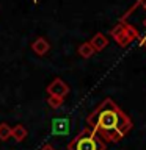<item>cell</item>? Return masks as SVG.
Listing matches in <instances>:
<instances>
[{
    "instance_id": "cell-1",
    "label": "cell",
    "mask_w": 146,
    "mask_h": 150,
    "mask_svg": "<svg viewBox=\"0 0 146 150\" xmlns=\"http://www.w3.org/2000/svg\"><path fill=\"white\" fill-rule=\"evenodd\" d=\"M87 124L105 142H120L132 130L130 117L112 98H105L88 116Z\"/></svg>"
},
{
    "instance_id": "cell-2",
    "label": "cell",
    "mask_w": 146,
    "mask_h": 150,
    "mask_svg": "<svg viewBox=\"0 0 146 150\" xmlns=\"http://www.w3.org/2000/svg\"><path fill=\"white\" fill-rule=\"evenodd\" d=\"M121 22L134 30L140 45L146 47V3L145 0H137L135 5L121 17Z\"/></svg>"
},
{
    "instance_id": "cell-3",
    "label": "cell",
    "mask_w": 146,
    "mask_h": 150,
    "mask_svg": "<svg viewBox=\"0 0 146 150\" xmlns=\"http://www.w3.org/2000/svg\"><path fill=\"white\" fill-rule=\"evenodd\" d=\"M107 142L89 127L80 130L72 139L69 141V150H105Z\"/></svg>"
},
{
    "instance_id": "cell-4",
    "label": "cell",
    "mask_w": 146,
    "mask_h": 150,
    "mask_svg": "<svg viewBox=\"0 0 146 150\" xmlns=\"http://www.w3.org/2000/svg\"><path fill=\"white\" fill-rule=\"evenodd\" d=\"M110 35H112V38L116 41V44L120 47H127L132 41L137 39L134 30H132L129 25H126L124 22H121V21L112 28Z\"/></svg>"
},
{
    "instance_id": "cell-5",
    "label": "cell",
    "mask_w": 146,
    "mask_h": 150,
    "mask_svg": "<svg viewBox=\"0 0 146 150\" xmlns=\"http://www.w3.org/2000/svg\"><path fill=\"white\" fill-rule=\"evenodd\" d=\"M46 91L49 96H57V97L64 98L69 94V86H68V83H64L61 78H55L54 81L47 86Z\"/></svg>"
},
{
    "instance_id": "cell-6",
    "label": "cell",
    "mask_w": 146,
    "mask_h": 150,
    "mask_svg": "<svg viewBox=\"0 0 146 150\" xmlns=\"http://www.w3.org/2000/svg\"><path fill=\"white\" fill-rule=\"evenodd\" d=\"M68 131H69V120L68 119L58 117V119L52 120V133L54 134L63 136V134H68Z\"/></svg>"
},
{
    "instance_id": "cell-7",
    "label": "cell",
    "mask_w": 146,
    "mask_h": 150,
    "mask_svg": "<svg viewBox=\"0 0 146 150\" xmlns=\"http://www.w3.org/2000/svg\"><path fill=\"white\" fill-rule=\"evenodd\" d=\"M31 50L35 52V53L38 56H44L47 52L50 50V44H49V41L46 39V38H42L39 36L38 39L33 41V44H31Z\"/></svg>"
},
{
    "instance_id": "cell-8",
    "label": "cell",
    "mask_w": 146,
    "mask_h": 150,
    "mask_svg": "<svg viewBox=\"0 0 146 150\" xmlns=\"http://www.w3.org/2000/svg\"><path fill=\"white\" fill-rule=\"evenodd\" d=\"M89 44L93 45L94 52H101V50H104L108 45V38L104 35V33H96V35L91 38Z\"/></svg>"
},
{
    "instance_id": "cell-9",
    "label": "cell",
    "mask_w": 146,
    "mask_h": 150,
    "mask_svg": "<svg viewBox=\"0 0 146 150\" xmlns=\"http://www.w3.org/2000/svg\"><path fill=\"white\" fill-rule=\"evenodd\" d=\"M27 134H28V131L22 124H17L16 127H13V130H11V138L16 141V142H22V141L27 138Z\"/></svg>"
},
{
    "instance_id": "cell-10",
    "label": "cell",
    "mask_w": 146,
    "mask_h": 150,
    "mask_svg": "<svg viewBox=\"0 0 146 150\" xmlns=\"http://www.w3.org/2000/svg\"><path fill=\"white\" fill-rule=\"evenodd\" d=\"M96 53L93 49V45L89 44V42H82V44L79 45V55L83 56V58H91V56Z\"/></svg>"
},
{
    "instance_id": "cell-11",
    "label": "cell",
    "mask_w": 146,
    "mask_h": 150,
    "mask_svg": "<svg viewBox=\"0 0 146 150\" xmlns=\"http://www.w3.org/2000/svg\"><path fill=\"white\" fill-rule=\"evenodd\" d=\"M11 127H9L6 122H0V141H8L11 138Z\"/></svg>"
},
{
    "instance_id": "cell-12",
    "label": "cell",
    "mask_w": 146,
    "mask_h": 150,
    "mask_svg": "<svg viewBox=\"0 0 146 150\" xmlns=\"http://www.w3.org/2000/svg\"><path fill=\"white\" fill-rule=\"evenodd\" d=\"M64 103V100L61 97H57V96H49L47 97V105L50 108H54V110H58V108Z\"/></svg>"
},
{
    "instance_id": "cell-13",
    "label": "cell",
    "mask_w": 146,
    "mask_h": 150,
    "mask_svg": "<svg viewBox=\"0 0 146 150\" xmlns=\"http://www.w3.org/2000/svg\"><path fill=\"white\" fill-rule=\"evenodd\" d=\"M39 150H55V149H54V147H52V145H50V144H44V145H42V147H41Z\"/></svg>"
}]
</instances>
